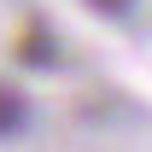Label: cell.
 Here are the masks:
<instances>
[{
    "instance_id": "6da1fadb",
    "label": "cell",
    "mask_w": 152,
    "mask_h": 152,
    "mask_svg": "<svg viewBox=\"0 0 152 152\" xmlns=\"http://www.w3.org/2000/svg\"><path fill=\"white\" fill-rule=\"evenodd\" d=\"M23 117H29V105H23V94L0 82V134H18V129H23Z\"/></svg>"
},
{
    "instance_id": "7a4b0ae2",
    "label": "cell",
    "mask_w": 152,
    "mask_h": 152,
    "mask_svg": "<svg viewBox=\"0 0 152 152\" xmlns=\"http://www.w3.org/2000/svg\"><path fill=\"white\" fill-rule=\"evenodd\" d=\"M88 6H94L99 18H129L134 12V0H88Z\"/></svg>"
}]
</instances>
